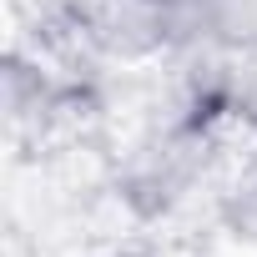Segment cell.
I'll return each mask as SVG.
<instances>
[{
  "instance_id": "6da1fadb",
  "label": "cell",
  "mask_w": 257,
  "mask_h": 257,
  "mask_svg": "<svg viewBox=\"0 0 257 257\" xmlns=\"http://www.w3.org/2000/svg\"><path fill=\"white\" fill-rule=\"evenodd\" d=\"M6 147L21 167H66L76 157L111 152V96L106 81H76L41 66L26 51H6Z\"/></svg>"
},
{
  "instance_id": "7a4b0ae2",
  "label": "cell",
  "mask_w": 257,
  "mask_h": 257,
  "mask_svg": "<svg viewBox=\"0 0 257 257\" xmlns=\"http://www.w3.org/2000/svg\"><path fill=\"white\" fill-rule=\"evenodd\" d=\"M222 232H232L237 242H252V247H257V177L247 182V192H242L237 207L227 212V227H222Z\"/></svg>"
},
{
  "instance_id": "3957f363",
  "label": "cell",
  "mask_w": 257,
  "mask_h": 257,
  "mask_svg": "<svg viewBox=\"0 0 257 257\" xmlns=\"http://www.w3.org/2000/svg\"><path fill=\"white\" fill-rule=\"evenodd\" d=\"M167 6H177L182 16H192V11H202V6H212V0H167ZM177 36H182V31H177Z\"/></svg>"
},
{
  "instance_id": "277c9868",
  "label": "cell",
  "mask_w": 257,
  "mask_h": 257,
  "mask_svg": "<svg viewBox=\"0 0 257 257\" xmlns=\"http://www.w3.org/2000/svg\"><path fill=\"white\" fill-rule=\"evenodd\" d=\"M116 257H147V252H116Z\"/></svg>"
}]
</instances>
